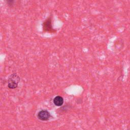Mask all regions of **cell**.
I'll use <instances>...</instances> for the list:
<instances>
[{"instance_id": "obj_1", "label": "cell", "mask_w": 130, "mask_h": 130, "mask_svg": "<svg viewBox=\"0 0 130 130\" xmlns=\"http://www.w3.org/2000/svg\"><path fill=\"white\" fill-rule=\"evenodd\" d=\"M19 81L20 77L15 73L12 74L9 77L8 86L10 89H14L17 87Z\"/></svg>"}, {"instance_id": "obj_2", "label": "cell", "mask_w": 130, "mask_h": 130, "mask_svg": "<svg viewBox=\"0 0 130 130\" xmlns=\"http://www.w3.org/2000/svg\"><path fill=\"white\" fill-rule=\"evenodd\" d=\"M38 118L42 121H46L49 119L50 114L49 112L46 110H41L38 113Z\"/></svg>"}, {"instance_id": "obj_3", "label": "cell", "mask_w": 130, "mask_h": 130, "mask_svg": "<svg viewBox=\"0 0 130 130\" xmlns=\"http://www.w3.org/2000/svg\"><path fill=\"white\" fill-rule=\"evenodd\" d=\"M53 103L56 106H61L63 103V99L61 96H56L53 99Z\"/></svg>"}, {"instance_id": "obj_4", "label": "cell", "mask_w": 130, "mask_h": 130, "mask_svg": "<svg viewBox=\"0 0 130 130\" xmlns=\"http://www.w3.org/2000/svg\"><path fill=\"white\" fill-rule=\"evenodd\" d=\"M43 28L45 30L50 31L52 29V26H51V19L48 18L47 20H46L43 23Z\"/></svg>"}]
</instances>
